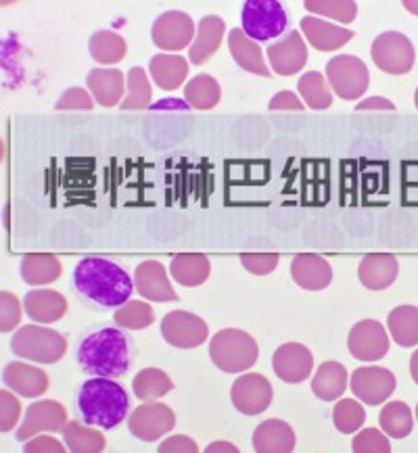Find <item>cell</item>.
<instances>
[{
  "instance_id": "obj_1",
  "label": "cell",
  "mask_w": 418,
  "mask_h": 453,
  "mask_svg": "<svg viewBox=\"0 0 418 453\" xmlns=\"http://www.w3.org/2000/svg\"><path fill=\"white\" fill-rule=\"evenodd\" d=\"M74 287L82 297L101 307H121L135 293V280L130 274L104 257H84L74 270Z\"/></svg>"
},
{
  "instance_id": "obj_2",
  "label": "cell",
  "mask_w": 418,
  "mask_h": 453,
  "mask_svg": "<svg viewBox=\"0 0 418 453\" xmlns=\"http://www.w3.org/2000/svg\"><path fill=\"white\" fill-rule=\"evenodd\" d=\"M78 364L92 376L120 379L130 368V341L120 326L97 330L80 342Z\"/></svg>"
},
{
  "instance_id": "obj_3",
  "label": "cell",
  "mask_w": 418,
  "mask_h": 453,
  "mask_svg": "<svg viewBox=\"0 0 418 453\" xmlns=\"http://www.w3.org/2000/svg\"><path fill=\"white\" fill-rule=\"evenodd\" d=\"M78 411L90 426L115 428L130 411V399L120 382L97 376L80 387Z\"/></svg>"
},
{
  "instance_id": "obj_4",
  "label": "cell",
  "mask_w": 418,
  "mask_h": 453,
  "mask_svg": "<svg viewBox=\"0 0 418 453\" xmlns=\"http://www.w3.org/2000/svg\"><path fill=\"white\" fill-rule=\"evenodd\" d=\"M258 356L259 349L253 336L236 328L220 330L209 342V357L213 365L228 374L247 372L258 362Z\"/></svg>"
},
{
  "instance_id": "obj_5",
  "label": "cell",
  "mask_w": 418,
  "mask_h": 453,
  "mask_svg": "<svg viewBox=\"0 0 418 453\" xmlns=\"http://www.w3.org/2000/svg\"><path fill=\"white\" fill-rule=\"evenodd\" d=\"M11 351L17 357L38 364H57L66 356L67 341L66 336L52 328H43L27 324L21 326L11 339Z\"/></svg>"
},
{
  "instance_id": "obj_6",
  "label": "cell",
  "mask_w": 418,
  "mask_h": 453,
  "mask_svg": "<svg viewBox=\"0 0 418 453\" xmlns=\"http://www.w3.org/2000/svg\"><path fill=\"white\" fill-rule=\"evenodd\" d=\"M241 21L243 32L255 42H268L289 27L287 9L278 0H249L243 7Z\"/></svg>"
},
{
  "instance_id": "obj_7",
  "label": "cell",
  "mask_w": 418,
  "mask_h": 453,
  "mask_svg": "<svg viewBox=\"0 0 418 453\" xmlns=\"http://www.w3.org/2000/svg\"><path fill=\"white\" fill-rule=\"evenodd\" d=\"M327 82L344 101H356L368 90L370 73L362 59L353 55H337L327 63Z\"/></svg>"
},
{
  "instance_id": "obj_8",
  "label": "cell",
  "mask_w": 418,
  "mask_h": 453,
  "mask_svg": "<svg viewBox=\"0 0 418 453\" xmlns=\"http://www.w3.org/2000/svg\"><path fill=\"white\" fill-rule=\"evenodd\" d=\"M375 65L389 75H404L414 67L416 52L410 38L399 32H385L373 42Z\"/></svg>"
},
{
  "instance_id": "obj_9",
  "label": "cell",
  "mask_w": 418,
  "mask_h": 453,
  "mask_svg": "<svg viewBox=\"0 0 418 453\" xmlns=\"http://www.w3.org/2000/svg\"><path fill=\"white\" fill-rule=\"evenodd\" d=\"M161 336L167 345L176 347V349H195L207 341L209 328L205 319L195 316V313L176 310L166 313L161 319Z\"/></svg>"
},
{
  "instance_id": "obj_10",
  "label": "cell",
  "mask_w": 418,
  "mask_h": 453,
  "mask_svg": "<svg viewBox=\"0 0 418 453\" xmlns=\"http://www.w3.org/2000/svg\"><path fill=\"white\" fill-rule=\"evenodd\" d=\"M272 397H275V391L268 379L255 372L239 376L230 387L232 405L245 416H259L261 411L270 408Z\"/></svg>"
},
{
  "instance_id": "obj_11",
  "label": "cell",
  "mask_w": 418,
  "mask_h": 453,
  "mask_svg": "<svg viewBox=\"0 0 418 453\" xmlns=\"http://www.w3.org/2000/svg\"><path fill=\"white\" fill-rule=\"evenodd\" d=\"M174 426H176V416L172 408L157 402H144V405L132 411L130 420H128L130 433L144 443H153V441L166 437L167 433L174 431Z\"/></svg>"
},
{
  "instance_id": "obj_12",
  "label": "cell",
  "mask_w": 418,
  "mask_h": 453,
  "mask_svg": "<svg viewBox=\"0 0 418 453\" xmlns=\"http://www.w3.org/2000/svg\"><path fill=\"white\" fill-rule=\"evenodd\" d=\"M151 38L161 50L178 52L184 46L193 44L195 40V21L184 11H167L159 15L151 27Z\"/></svg>"
},
{
  "instance_id": "obj_13",
  "label": "cell",
  "mask_w": 418,
  "mask_h": 453,
  "mask_svg": "<svg viewBox=\"0 0 418 453\" xmlns=\"http://www.w3.org/2000/svg\"><path fill=\"white\" fill-rule=\"evenodd\" d=\"M389 347L387 330L376 319H362L347 336V349L360 362H379L389 353Z\"/></svg>"
},
{
  "instance_id": "obj_14",
  "label": "cell",
  "mask_w": 418,
  "mask_h": 453,
  "mask_svg": "<svg viewBox=\"0 0 418 453\" xmlns=\"http://www.w3.org/2000/svg\"><path fill=\"white\" fill-rule=\"evenodd\" d=\"M396 391V376L381 365H362L352 374V393L368 405L385 403Z\"/></svg>"
},
{
  "instance_id": "obj_15",
  "label": "cell",
  "mask_w": 418,
  "mask_h": 453,
  "mask_svg": "<svg viewBox=\"0 0 418 453\" xmlns=\"http://www.w3.org/2000/svg\"><path fill=\"white\" fill-rule=\"evenodd\" d=\"M67 424V411L59 402L52 399H43L34 402L26 410L21 426L17 428V441L26 443L27 439L36 437L40 433H59Z\"/></svg>"
},
{
  "instance_id": "obj_16",
  "label": "cell",
  "mask_w": 418,
  "mask_h": 453,
  "mask_svg": "<svg viewBox=\"0 0 418 453\" xmlns=\"http://www.w3.org/2000/svg\"><path fill=\"white\" fill-rule=\"evenodd\" d=\"M272 368H275L276 376L283 382L298 385V382H304L312 374L314 356L301 342H284L275 351Z\"/></svg>"
},
{
  "instance_id": "obj_17",
  "label": "cell",
  "mask_w": 418,
  "mask_h": 453,
  "mask_svg": "<svg viewBox=\"0 0 418 453\" xmlns=\"http://www.w3.org/2000/svg\"><path fill=\"white\" fill-rule=\"evenodd\" d=\"M268 61L278 75H295L306 67L307 46L299 32L284 34V38L268 46Z\"/></svg>"
},
{
  "instance_id": "obj_18",
  "label": "cell",
  "mask_w": 418,
  "mask_h": 453,
  "mask_svg": "<svg viewBox=\"0 0 418 453\" xmlns=\"http://www.w3.org/2000/svg\"><path fill=\"white\" fill-rule=\"evenodd\" d=\"M135 287L138 295L155 303H167V301H178L176 290L172 288L167 272L159 261H143L135 272Z\"/></svg>"
},
{
  "instance_id": "obj_19",
  "label": "cell",
  "mask_w": 418,
  "mask_h": 453,
  "mask_svg": "<svg viewBox=\"0 0 418 453\" xmlns=\"http://www.w3.org/2000/svg\"><path fill=\"white\" fill-rule=\"evenodd\" d=\"M399 261L391 253H370L360 261L358 278L368 290H385L398 280Z\"/></svg>"
},
{
  "instance_id": "obj_20",
  "label": "cell",
  "mask_w": 418,
  "mask_h": 453,
  "mask_svg": "<svg viewBox=\"0 0 418 453\" xmlns=\"http://www.w3.org/2000/svg\"><path fill=\"white\" fill-rule=\"evenodd\" d=\"M3 382L4 387L17 395H21V397L34 399L46 393V388H49V374L44 370L36 368V365L11 362L3 370Z\"/></svg>"
},
{
  "instance_id": "obj_21",
  "label": "cell",
  "mask_w": 418,
  "mask_h": 453,
  "mask_svg": "<svg viewBox=\"0 0 418 453\" xmlns=\"http://www.w3.org/2000/svg\"><path fill=\"white\" fill-rule=\"evenodd\" d=\"M86 86L101 107H118L126 98V80L120 69H90Z\"/></svg>"
},
{
  "instance_id": "obj_22",
  "label": "cell",
  "mask_w": 418,
  "mask_h": 453,
  "mask_svg": "<svg viewBox=\"0 0 418 453\" xmlns=\"http://www.w3.org/2000/svg\"><path fill=\"white\" fill-rule=\"evenodd\" d=\"M23 310L27 318L38 324H52L67 313V299L61 293L50 288H36L30 290L23 299Z\"/></svg>"
},
{
  "instance_id": "obj_23",
  "label": "cell",
  "mask_w": 418,
  "mask_h": 453,
  "mask_svg": "<svg viewBox=\"0 0 418 453\" xmlns=\"http://www.w3.org/2000/svg\"><path fill=\"white\" fill-rule=\"evenodd\" d=\"M301 32L307 42L321 52H330L345 46L353 38V32L347 27H337L335 23L322 21L318 17L307 15L301 19Z\"/></svg>"
},
{
  "instance_id": "obj_24",
  "label": "cell",
  "mask_w": 418,
  "mask_h": 453,
  "mask_svg": "<svg viewBox=\"0 0 418 453\" xmlns=\"http://www.w3.org/2000/svg\"><path fill=\"white\" fill-rule=\"evenodd\" d=\"M291 276L295 284L306 290H322L333 282V270L329 261L314 253H301L293 259Z\"/></svg>"
},
{
  "instance_id": "obj_25",
  "label": "cell",
  "mask_w": 418,
  "mask_h": 453,
  "mask_svg": "<svg viewBox=\"0 0 418 453\" xmlns=\"http://www.w3.org/2000/svg\"><path fill=\"white\" fill-rule=\"evenodd\" d=\"M226 32V23L222 17L209 15L203 17L199 21V27H197V36L189 49V61L193 65H203V63L209 61V57H213L222 44Z\"/></svg>"
},
{
  "instance_id": "obj_26",
  "label": "cell",
  "mask_w": 418,
  "mask_h": 453,
  "mask_svg": "<svg viewBox=\"0 0 418 453\" xmlns=\"http://www.w3.org/2000/svg\"><path fill=\"white\" fill-rule=\"evenodd\" d=\"M228 50L236 65L245 69L249 73L261 75V78H270V69L264 61V52H261L259 44L255 42L243 32V27H235L228 34Z\"/></svg>"
},
{
  "instance_id": "obj_27",
  "label": "cell",
  "mask_w": 418,
  "mask_h": 453,
  "mask_svg": "<svg viewBox=\"0 0 418 453\" xmlns=\"http://www.w3.org/2000/svg\"><path fill=\"white\" fill-rule=\"evenodd\" d=\"M253 449L258 453H291L295 449L293 428L278 418L261 422L253 433Z\"/></svg>"
},
{
  "instance_id": "obj_28",
  "label": "cell",
  "mask_w": 418,
  "mask_h": 453,
  "mask_svg": "<svg viewBox=\"0 0 418 453\" xmlns=\"http://www.w3.org/2000/svg\"><path fill=\"white\" fill-rule=\"evenodd\" d=\"M151 78L153 82L159 86L161 90H178L180 86L184 84L189 75V61L180 55H167V52H161V55L151 57L149 63Z\"/></svg>"
},
{
  "instance_id": "obj_29",
  "label": "cell",
  "mask_w": 418,
  "mask_h": 453,
  "mask_svg": "<svg viewBox=\"0 0 418 453\" xmlns=\"http://www.w3.org/2000/svg\"><path fill=\"white\" fill-rule=\"evenodd\" d=\"M61 272V261L50 253H30L21 259V278L30 287H46L59 280Z\"/></svg>"
},
{
  "instance_id": "obj_30",
  "label": "cell",
  "mask_w": 418,
  "mask_h": 453,
  "mask_svg": "<svg viewBox=\"0 0 418 453\" xmlns=\"http://www.w3.org/2000/svg\"><path fill=\"white\" fill-rule=\"evenodd\" d=\"M212 264L201 253H180L174 255L170 264V274L182 287H201L209 278Z\"/></svg>"
},
{
  "instance_id": "obj_31",
  "label": "cell",
  "mask_w": 418,
  "mask_h": 453,
  "mask_svg": "<svg viewBox=\"0 0 418 453\" xmlns=\"http://www.w3.org/2000/svg\"><path fill=\"white\" fill-rule=\"evenodd\" d=\"M347 370L339 362H324L312 379V391L322 402H335L347 388Z\"/></svg>"
},
{
  "instance_id": "obj_32",
  "label": "cell",
  "mask_w": 418,
  "mask_h": 453,
  "mask_svg": "<svg viewBox=\"0 0 418 453\" xmlns=\"http://www.w3.org/2000/svg\"><path fill=\"white\" fill-rule=\"evenodd\" d=\"M387 328L399 347L418 345V307L399 305L389 313Z\"/></svg>"
},
{
  "instance_id": "obj_33",
  "label": "cell",
  "mask_w": 418,
  "mask_h": 453,
  "mask_svg": "<svg viewBox=\"0 0 418 453\" xmlns=\"http://www.w3.org/2000/svg\"><path fill=\"white\" fill-rule=\"evenodd\" d=\"M220 98H222V88H220L218 80L207 73L197 75L184 86V101L197 111H207V109L218 107Z\"/></svg>"
},
{
  "instance_id": "obj_34",
  "label": "cell",
  "mask_w": 418,
  "mask_h": 453,
  "mask_svg": "<svg viewBox=\"0 0 418 453\" xmlns=\"http://www.w3.org/2000/svg\"><path fill=\"white\" fill-rule=\"evenodd\" d=\"M90 426V424H89ZM84 426L82 422L67 420L66 426H63V441H66L67 449L72 453H101L104 451V441L103 433L97 431V428Z\"/></svg>"
},
{
  "instance_id": "obj_35",
  "label": "cell",
  "mask_w": 418,
  "mask_h": 453,
  "mask_svg": "<svg viewBox=\"0 0 418 453\" xmlns=\"http://www.w3.org/2000/svg\"><path fill=\"white\" fill-rule=\"evenodd\" d=\"M132 388H135V397L141 399V402H157V399L166 397L172 391L174 382L164 370L144 368L135 376Z\"/></svg>"
},
{
  "instance_id": "obj_36",
  "label": "cell",
  "mask_w": 418,
  "mask_h": 453,
  "mask_svg": "<svg viewBox=\"0 0 418 453\" xmlns=\"http://www.w3.org/2000/svg\"><path fill=\"white\" fill-rule=\"evenodd\" d=\"M89 49H90L92 59L101 63V65H115V63H120L126 57L128 44L118 32L101 30L92 34Z\"/></svg>"
},
{
  "instance_id": "obj_37",
  "label": "cell",
  "mask_w": 418,
  "mask_h": 453,
  "mask_svg": "<svg viewBox=\"0 0 418 453\" xmlns=\"http://www.w3.org/2000/svg\"><path fill=\"white\" fill-rule=\"evenodd\" d=\"M381 431L391 439H406L414 428V418L408 403L391 402L381 410L379 414Z\"/></svg>"
},
{
  "instance_id": "obj_38",
  "label": "cell",
  "mask_w": 418,
  "mask_h": 453,
  "mask_svg": "<svg viewBox=\"0 0 418 453\" xmlns=\"http://www.w3.org/2000/svg\"><path fill=\"white\" fill-rule=\"evenodd\" d=\"M128 92L124 103L120 104L121 111H143L153 104V90L147 78V72L143 67H132L128 72Z\"/></svg>"
},
{
  "instance_id": "obj_39",
  "label": "cell",
  "mask_w": 418,
  "mask_h": 453,
  "mask_svg": "<svg viewBox=\"0 0 418 453\" xmlns=\"http://www.w3.org/2000/svg\"><path fill=\"white\" fill-rule=\"evenodd\" d=\"M298 90L306 104L314 111H322L333 104V95H330L327 78L321 72H307L299 78Z\"/></svg>"
},
{
  "instance_id": "obj_40",
  "label": "cell",
  "mask_w": 418,
  "mask_h": 453,
  "mask_svg": "<svg viewBox=\"0 0 418 453\" xmlns=\"http://www.w3.org/2000/svg\"><path fill=\"white\" fill-rule=\"evenodd\" d=\"M113 319L120 328L144 330L155 322V311L144 301H128V303L118 307V311L113 313Z\"/></svg>"
},
{
  "instance_id": "obj_41",
  "label": "cell",
  "mask_w": 418,
  "mask_h": 453,
  "mask_svg": "<svg viewBox=\"0 0 418 453\" xmlns=\"http://www.w3.org/2000/svg\"><path fill=\"white\" fill-rule=\"evenodd\" d=\"M306 11H312L314 15L329 17V19L352 23L358 17V4L352 0H307L304 4Z\"/></svg>"
},
{
  "instance_id": "obj_42",
  "label": "cell",
  "mask_w": 418,
  "mask_h": 453,
  "mask_svg": "<svg viewBox=\"0 0 418 453\" xmlns=\"http://www.w3.org/2000/svg\"><path fill=\"white\" fill-rule=\"evenodd\" d=\"M366 422V411L362 405L353 399H341L333 410V424L339 433L352 434L358 428H362Z\"/></svg>"
},
{
  "instance_id": "obj_43",
  "label": "cell",
  "mask_w": 418,
  "mask_h": 453,
  "mask_svg": "<svg viewBox=\"0 0 418 453\" xmlns=\"http://www.w3.org/2000/svg\"><path fill=\"white\" fill-rule=\"evenodd\" d=\"M352 449L356 453H389L391 451V443H389L387 434L379 431V428H364L353 439Z\"/></svg>"
},
{
  "instance_id": "obj_44",
  "label": "cell",
  "mask_w": 418,
  "mask_h": 453,
  "mask_svg": "<svg viewBox=\"0 0 418 453\" xmlns=\"http://www.w3.org/2000/svg\"><path fill=\"white\" fill-rule=\"evenodd\" d=\"M92 107L95 98L84 88H67L55 104L57 111H92Z\"/></svg>"
},
{
  "instance_id": "obj_45",
  "label": "cell",
  "mask_w": 418,
  "mask_h": 453,
  "mask_svg": "<svg viewBox=\"0 0 418 453\" xmlns=\"http://www.w3.org/2000/svg\"><path fill=\"white\" fill-rule=\"evenodd\" d=\"M21 305L17 297L3 290L0 293V330L3 333H11V330L17 328V324L21 322Z\"/></svg>"
},
{
  "instance_id": "obj_46",
  "label": "cell",
  "mask_w": 418,
  "mask_h": 453,
  "mask_svg": "<svg viewBox=\"0 0 418 453\" xmlns=\"http://www.w3.org/2000/svg\"><path fill=\"white\" fill-rule=\"evenodd\" d=\"M21 416V403L15 395L9 391H0V431L9 433L13 431L19 422Z\"/></svg>"
},
{
  "instance_id": "obj_47",
  "label": "cell",
  "mask_w": 418,
  "mask_h": 453,
  "mask_svg": "<svg viewBox=\"0 0 418 453\" xmlns=\"http://www.w3.org/2000/svg\"><path fill=\"white\" fill-rule=\"evenodd\" d=\"M278 255L276 253H243L241 264L247 272H252L255 276H266L270 272L276 270L278 265Z\"/></svg>"
},
{
  "instance_id": "obj_48",
  "label": "cell",
  "mask_w": 418,
  "mask_h": 453,
  "mask_svg": "<svg viewBox=\"0 0 418 453\" xmlns=\"http://www.w3.org/2000/svg\"><path fill=\"white\" fill-rule=\"evenodd\" d=\"M66 449L67 447L61 445L57 439L43 437V434L27 439L26 445H23V451L26 453H63Z\"/></svg>"
},
{
  "instance_id": "obj_49",
  "label": "cell",
  "mask_w": 418,
  "mask_h": 453,
  "mask_svg": "<svg viewBox=\"0 0 418 453\" xmlns=\"http://www.w3.org/2000/svg\"><path fill=\"white\" fill-rule=\"evenodd\" d=\"M159 453H197L199 451V445L195 443L190 437H184V434H174V437L166 439L164 443L157 447Z\"/></svg>"
},
{
  "instance_id": "obj_50",
  "label": "cell",
  "mask_w": 418,
  "mask_h": 453,
  "mask_svg": "<svg viewBox=\"0 0 418 453\" xmlns=\"http://www.w3.org/2000/svg\"><path fill=\"white\" fill-rule=\"evenodd\" d=\"M270 111H304V103L291 90H283L272 98L268 104Z\"/></svg>"
},
{
  "instance_id": "obj_51",
  "label": "cell",
  "mask_w": 418,
  "mask_h": 453,
  "mask_svg": "<svg viewBox=\"0 0 418 453\" xmlns=\"http://www.w3.org/2000/svg\"><path fill=\"white\" fill-rule=\"evenodd\" d=\"M376 109H381V111H396V104L383 96L366 98V101L356 104V111H376Z\"/></svg>"
},
{
  "instance_id": "obj_52",
  "label": "cell",
  "mask_w": 418,
  "mask_h": 453,
  "mask_svg": "<svg viewBox=\"0 0 418 453\" xmlns=\"http://www.w3.org/2000/svg\"><path fill=\"white\" fill-rule=\"evenodd\" d=\"M218 451L239 453V447L232 445V443H226V441H216V443H212V445L205 447V453H218Z\"/></svg>"
},
{
  "instance_id": "obj_53",
  "label": "cell",
  "mask_w": 418,
  "mask_h": 453,
  "mask_svg": "<svg viewBox=\"0 0 418 453\" xmlns=\"http://www.w3.org/2000/svg\"><path fill=\"white\" fill-rule=\"evenodd\" d=\"M164 107H176L178 111H189V103L187 101H159L155 104H151V109H164Z\"/></svg>"
},
{
  "instance_id": "obj_54",
  "label": "cell",
  "mask_w": 418,
  "mask_h": 453,
  "mask_svg": "<svg viewBox=\"0 0 418 453\" xmlns=\"http://www.w3.org/2000/svg\"><path fill=\"white\" fill-rule=\"evenodd\" d=\"M410 374H412V380L418 385V349L412 353V357H410Z\"/></svg>"
},
{
  "instance_id": "obj_55",
  "label": "cell",
  "mask_w": 418,
  "mask_h": 453,
  "mask_svg": "<svg viewBox=\"0 0 418 453\" xmlns=\"http://www.w3.org/2000/svg\"><path fill=\"white\" fill-rule=\"evenodd\" d=\"M404 7L408 9L412 15H418V3H412V0H406V3H404Z\"/></svg>"
},
{
  "instance_id": "obj_56",
  "label": "cell",
  "mask_w": 418,
  "mask_h": 453,
  "mask_svg": "<svg viewBox=\"0 0 418 453\" xmlns=\"http://www.w3.org/2000/svg\"><path fill=\"white\" fill-rule=\"evenodd\" d=\"M414 104H416V109H418V88H416V92H414Z\"/></svg>"
},
{
  "instance_id": "obj_57",
  "label": "cell",
  "mask_w": 418,
  "mask_h": 453,
  "mask_svg": "<svg viewBox=\"0 0 418 453\" xmlns=\"http://www.w3.org/2000/svg\"><path fill=\"white\" fill-rule=\"evenodd\" d=\"M416 420H418V405H416Z\"/></svg>"
}]
</instances>
